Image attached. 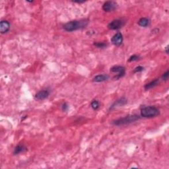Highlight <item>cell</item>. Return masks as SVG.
<instances>
[{
    "instance_id": "2e32d148",
    "label": "cell",
    "mask_w": 169,
    "mask_h": 169,
    "mask_svg": "<svg viewBox=\"0 0 169 169\" xmlns=\"http://www.w3.org/2000/svg\"><path fill=\"white\" fill-rule=\"evenodd\" d=\"M91 106L92 109H93V110H97L98 109V108H99V102H98V101L96 100H93V102H91Z\"/></svg>"
},
{
    "instance_id": "8992f818",
    "label": "cell",
    "mask_w": 169,
    "mask_h": 169,
    "mask_svg": "<svg viewBox=\"0 0 169 169\" xmlns=\"http://www.w3.org/2000/svg\"><path fill=\"white\" fill-rule=\"evenodd\" d=\"M117 7V4L114 1H109L105 2L102 5V10L107 12H110L116 10Z\"/></svg>"
},
{
    "instance_id": "277c9868",
    "label": "cell",
    "mask_w": 169,
    "mask_h": 169,
    "mask_svg": "<svg viewBox=\"0 0 169 169\" xmlns=\"http://www.w3.org/2000/svg\"><path fill=\"white\" fill-rule=\"evenodd\" d=\"M110 71L113 73H116V76L114 77V79H119L125 75L126 69L124 67L121 66H115L110 68Z\"/></svg>"
},
{
    "instance_id": "9a60e30c",
    "label": "cell",
    "mask_w": 169,
    "mask_h": 169,
    "mask_svg": "<svg viewBox=\"0 0 169 169\" xmlns=\"http://www.w3.org/2000/svg\"><path fill=\"white\" fill-rule=\"evenodd\" d=\"M94 46H95L96 47H97V48H105V47H107V43L103 42H94Z\"/></svg>"
},
{
    "instance_id": "30bf717a",
    "label": "cell",
    "mask_w": 169,
    "mask_h": 169,
    "mask_svg": "<svg viewBox=\"0 0 169 169\" xmlns=\"http://www.w3.org/2000/svg\"><path fill=\"white\" fill-rule=\"evenodd\" d=\"M50 91L48 90H42V91H40L36 94L35 98L37 99V100H43V99L48 97Z\"/></svg>"
},
{
    "instance_id": "ba28073f",
    "label": "cell",
    "mask_w": 169,
    "mask_h": 169,
    "mask_svg": "<svg viewBox=\"0 0 169 169\" xmlns=\"http://www.w3.org/2000/svg\"><path fill=\"white\" fill-rule=\"evenodd\" d=\"M127 102H128L127 99H126L124 97H121V98H119L117 100L115 101V102L113 104H112L111 107H110V109L109 110H112V109H115V108H116V107H121V106L125 105L127 103Z\"/></svg>"
},
{
    "instance_id": "8fae6325",
    "label": "cell",
    "mask_w": 169,
    "mask_h": 169,
    "mask_svg": "<svg viewBox=\"0 0 169 169\" xmlns=\"http://www.w3.org/2000/svg\"><path fill=\"white\" fill-rule=\"evenodd\" d=\"M109 78V76L108 75H106V74H101V75H98L94 77L93 79V81L95 83H100L108 80Z\"/></svg>"
},
{
    "instance_id": "7a4b0ae2",
    "label": "cell",
    "mask_w": 169,
    "mask_h": 169,
    "mask_svg": "<svg viewBox=\"0 0 169 169\" xmlns=\"http://www.w3.org/2000/svg\"><path fill=\"white\" fill-rule=\"evenodd\" d=\"M140 119V116L138 115H129V116H126L123 118H120L117 119V120H113L112 121V124L114 126H124L126 124H129L133 122H135L137 120Z\"/></svg>"
},
{
    "instance_id": "6da1fadb",
    "label": "cell",
    "mask_w": 169,
    "mask_h": 169,
    "mask_svg": "<svg viewBox=\"0 0 169 169\" xmlns=\"http://www.w3.org/2000/svg\"><path fill=\"white\" fill-rule=\"evenodd\" d=\"M88 24L87 20H79V21H72L67 22L64 25V29L67 32H73L79 29L85 28Z\"/></svg>"
},
{
    "instance_id": "4fadbf2b",
    "label": "cell",
    "mask_w": 169,
    "mask_h": 169,
    "mask_svg": "<svg viewBox=\"0 0 169 169\" xmlns=\"http://www.w3.org/2000/svg\"><path fill=\"white\" fill-rule=\"evenodd\" d=\"M26 150H27V149H26L25 146H24L23 145H18L17 146L15 147L14 151H13V154L14 155L20 154V153H21L25 152Z\"/></svg>"
},
{
    "instance_id": "5bb4252c",
    "label": "cell",
    "mask_w": 169,
    "mask_h": 169,
    "mask_svg": "<svg viewBox=\"0 0 169 169\" xmlns=\"http://www.w3.org/2000/svg\"><path fill=\"white\" fill-rule=\"evenodd\" d=\"M138 24L142 27H147L150 24V20L146 17H142L139 20Z\"/></svg>"
},
{
    "instance_id": "3957f363",
    "label": "cell",
    "mask_w": 169,
    "mask_h": 169,
    "mask_svg": "<svg viewBox=\"0 0 169 169\" xmlns=\"http://www.w3.org/2000/svg\"><path fill=\"white\" fill-rule=\"evenodd\" d=\"M160 114L159 110L153 106H148L141 110V116L143 118H153Z\"/></svg>"
},
{
    "instance_id": "9c48e42d",
    "label": "cell",
    "mask_w": 169,
    "mask_h": 169,
    "mask_svg": "<svg viewBox=\"0 0 169 169\" xmlns=\"http://www.w3.org/2000/svg\"><path fill=\"white\" fill-rule=\"evenodd\" d=\"M10 29V23L7 21H1L0 22V32L1 34L7 33Z\"/></svg>"
},
{
    "instance_id": "e0dca14e",
    "label": "cell",
    "mask_w": 169,
    "mask_h": 169,
    "mask_svg": "<svg viewBox=\"0 0 169 169\" xmlns=\"http://www.w3.org/2000/svg\"><path fill=\"white\" fill-rule=\"evenodd\" d=\"M139 58H140V57H139V56L133 55L129 58V60H128V62H134V61H137V60H138Z\"/></svg>"
},
{
    "instance_id": "ac0fdd59",
    "label": "cell",
    "mask_w": 169,
    "mask_h": 169,
    "mask_svg": "<svg viewBox=\"0 0 169 169\" xmlns=\"http://www.w3.org/2000/svg\"><path fill=\"white\" fill-rule=\"evenodd\" d=\"M144 69V67H142V66H137L136 67V68H135L134 69V71H133V72L134 73H138V72H141Z\"/></svg>"
},
{
    "instance_id": "7c38bea8",
    "label": "cell",
    "mask_w": 169,
    "mask_h": 169,
    "mask_svg": "<svg viewBox=\"0 0 169 169\" xmlns=\"http://www.w3.org/2000/svg\"><path fill=\"white\" fill-rule=\"evenodd\" d=\"M159 83V80L158 79H155L153 80L151 82L147 83V84H146L145 85V87H144V88H145V90L151 89L153 87H156L157 85H158Z\"/></svg>"
},
{
    "instance_id": "44dd1931",
    "label": "cell",
    "mask_w": 169,
    "mask_h": 169,
    "mask_svg": "<svg viewBox=\"0 0 169 169\" xmlns=\"http://www.w3.org/2000/svg\"><path fill=\"white\" fill-rule=\"evenodd\" d=\"M165 51L166 54H168V45L165 48Z\"/></svg>"
},
{
    "instance_id": "52a82bcc",
    "label": "cell",
    "mask_w": 169,
    "mask_h": 169,
    "mask_svg": "<svg viewBox=\"0 0 169 169\" xmlns=\"http://www.w3.org/2000/svg\"><path fill=\"white\" fill-rule=\"evenodd\" d=\"M112 43L116 46H119L122 44L123 42V35L121 33L118 32L112 37L111 39Z\"/></svg>"
},
{
    "instance_id": "d6986e66",
    "label": "cell",
    "mask_w": 169,
    "mask_h": 169,
    "mask_svg": "<svg viewBox=\"0 0 169 169\" xmlns=\"http://www.w3.org/2000/svg\"><path fill=\"white\" fill-rule=\"evenodd\" d=\"M168 74H169V71L167 70L165 72V73H163V75H162V79H163L164 81L167 80L168 78Z\"/></svg>"
},
{
    "instance_id": "ffe728a7",
    "label": "cell",
    "mask_w": 169,
    "mask_h": 169,
    "mask_svg": "<svg viewBox=\"0 0 169 169\" xmlns=\"http://www.w3.org/2000/svg\"><path fill=\"white\" fill-rule=\"evenodd\" d=\"M68 109H69V106H68V105H67V103L63 104L62 106V109L63 111L66 112L67 110H68Z\"/></svg>"
},
{
    "instance_id": "5b68a950",
    "label": "cell",
    "mask_w": 169,
    "mask_h": 169,
    "mask_svg": "<svg viewBox=\"0 0 169 169\" xmlns=\"http://www.w3.org/2000/svg\"><path fill=\"white\" fill-rule=\"evenodd\" d=\"M125 24V22L121 19H116L110 22L108 25V28L110 30H118L121 29Z\"/></svg>"
}]
</instances>
